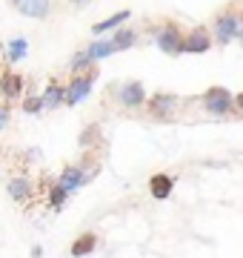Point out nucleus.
<instances>
[{
    "instance_id": "obj_14",
    "label": "nucleus",
    "mask_w": 243,
    "mask_h": 258,
    "mask_svg": "<svg viewBox=\"0 0 243 258\" xmlns=\"http://www.w3.org/2000/svg\"><path fill=\"white\" fill-rule=\"evenodd\" d=\"M43 103H46V109H57L60 103H66V89L57 81H52L43 92Z\"/></svg>"
},
{
    "instance_id": "obj_5",
    "label": "nucleus",
    "mask_w": 243,
    "mask_h": 258,
    "mask_svg": "<svg viewBox=\"0 0 243 258\" xmlns=\"http://www.w3.org/2000/svg\"><path fill=\"white\" fill-rule=\"evenodd\" d=\"M209 49H212V32L206 26L189 29L186 37H183V52H189V55H203Z\"/></svg>"
},
{
    "instance_id": "obj_11",
    "label": "nucleus",
    "mask_w": 243,
    "mask_h": 258,
    "mask_svg": "<svg viewBox=\"0 0 243 258\" xmlns=\"http://www.w3.org/2000/svg\"><path fill=\"white\" fill-rule=\"evenodd\" d=\"M172 189H175V178L166 175V172H155V175L149 178V192H152V198L166 201L169 195H172Z\"/></svg>"
},
{
    "instance_id": "obj_8",
    "label": "nucleus",
    "mask_w": 243,
    "mask_h": 258,
    "mask_svg": "<svg viewBox=\"0 0 243 258\" xmlns=\"http://www.w3.org/2000/svg\"><path fill=\"white\" fill-rule=\"evenodd\" d=\"M178 98L175 95H169V92H158L155 98H152L149 103H146V109H149V115L152 118H172L175 115V109H178Z\"/></svg>"
},
{
    "instance_id": "obj_17",
    "label": "nucleus",
    "mask_w": 243,
    "mask_h": 258,
    "mask_svg": "<svg viewBox=\"0 0 243 258\" xmlns=\"http://www.w3.org/2000/svg\"><path fill=\"white\" fill-rule=\"evenodd\" d=\"M26 52H29V40L26 37H15V40L9 43V49H6V60L15 63V60H20V57H26Z\"/></svg>"
},
{
    "instance_id": "obj_10",
    "label": "nucleus",
    "mask_w": 243,
    "mask_h": 258,
    "mask_svg": "<svg viewBox=\"0 0 243 258\" xmlns=\"http://www.w3.org/2000/svg\"><path fill=\"white\" fill-rule=\"evenodd\" d=\"M94 249H97V232H80L75 241H72V247H69V255L72 258H83V255H92Z\"/></svg>"
},
{
    "instance_id": "obj_13",
    "label": "nucleus",
    "mask_w": 243,
    "mask_h": 258,
    "mask_svg": "<svg viewBox=\"0 0 243 258\" xmlns=\"http://www.w3.org/2000/svg\"><path fill=\"white\" fill-rule=\"evenodd\" d=\"M9 195H12V201L29 204L32 201V184H29L26 178H12L9 181Z\"/></svg>"
},
{
    "instance_id": "obj_15",
    "label": "nucleus",
    "mask_w": 243,
    "mask_h": 258,
    "mask_svg": "<svg viewBox=\"0 0 243 258\" xmlns=\"http://www.w3.org/2000/svg\"><path fill=\"white\" fill-rule=\"evenodd\" d=\"M77 144H80V149H89V147H97L100 144V126L97 123H89V126L80 132V138H77Z\"/></svg>"
},
{
    "instance_id": "obj_22",
    "label": "nucleus",
    "mask_w": 243,
    "mask_h": 258,
    "mask_svg": "<svg viewBox=\"0 0 243 258\" xmlns=\"http://www.w3.org/2000/svg\"><path fill=\"white\" fill-rule=\"evenodd\" d=\"M43 255V247H32V258H40Z\"/></svg>"
},
{
    "instance_id": "obj_12",
    "label": "nucleus",
    "mask_w": 243,
    "mask_h": 258,
    "mask_svg": "<svg viewBox=\"0 0 243 258\" xmlns=\"http://www.w3.org/2000/svg\"><path fill=\"white\" fill-rule=\"evenodd\" d=\"M15 6L18 12H23L26 18H46L49 12H52V3L49 0H15Z\"/></svg>"
},
{
    "instance_id": "obj_23",
    "label": "nucleus",
    "mask_w": 243,
    "mask_h": 258,
    "mask_svg": "<svg viewBox=\"0 0 243 258\" xmlns=\"http://www.w3.org/2000/svg\"><path fill=\"white\" fill-rule=\"evenodd\" d=\"M234 106H237V109H240V112H243V92H240V95H237V98H234Z\"/></svg>"
},
{
    "instance_id": "obj_9",
    "label": "nucleus",
    "mask_w": 243,
    "mask_h": 258,
    "mask_svg": "<svg viewBox=\"0 0 243 258\" xmlns=\"http://www.w3.org/2000/svg\"><path fill=\"white\" fill-rule=\"evenodd\" d=\"M23 78H20L18 72H12V69H3V78H0V89H3V101H15V98H20L23 95Z\"/></svg>"
},
{
    "instance_id": "obj_20",
    "label": "nucleus",
    "mask_w": 243,
    "mask_h": 258,
    "mask_svg": "<svg viewBox=\"0 0 243 258\" xmlns=\"http://www.w3.org/2000/svg\"><path fill=\"white\" fill-rule=\"evenodd\" d=\"M112 43H114V49L120 52V49H129V46H135V43H138V35H135L132 29H120V32H117V35L112 37Z\"/></svg>"
},
{
    "instance_id": "obj_2",
    "label": "nucleus",
    "mask_w": 243,
    "mask_h": 258,
    "mask_svg": "<svg viewBox=\"0 0 243 258\" xmlns=\"http://www.w3.org/2000/svg\"><path fill=\"white\" fill-rule=\"evenodd\" d=\"M97 69L94 66H89V69H83L80 75H72V81H69V86H66V106H77V103L83 101L86 95H89V89H92V83L97 81Z\"/></svg>"
},
{
    "instance_id": "obj_3",
    "label": "nucleus",
    "mask_w": 243,
    "mask_h": 258,
    "mask_svg": "<svg viewBox=\"0 0 243 258\" xmlns=\"http://www.w3.org/2000/svg\"><path fill=\"white\" fill-rule=\"evenodd\" d=\"M183 32L175 20H163V26L158 29V49L166 55H180L183 52Z\"/></svg>"
},
{
    "instance_id": "obj_1",
    "label": "nucleus",
    "mask_w": 243,
    "mask_h": 258,
    "mask_svg": "<svg viewBox=\"0 0 243 258\" xmlns=\"http://www.w3.org/2000/svg\"><path fill=\"white\" fill-rule=\"evenodd\" d=\"M212 29H215V40L217 46H229L232 37L240 35L243 29V15L237 6H226L223 12H217L215 20H212Z\"/></svg>"
},
{
    "instance_id": "obj_6",
    "label": "nucleus",
    "mask_w": 243,
    "mask_h": 258,
    "mask_svg": "<svg viewBox=\"0 0 243 258\" xmlns=\"http://www.w3.org/2000/svg\"><path fill=\"white\" fill-rule=\"evenodd\" d=\"M117 101L126 106V109H141L143 103H146V92H143V83L141 81H129L123 83L120 89H117Z\"/></svg>"
},
{
    "instance_id": "obj_19",
    "label": "nucleus",
    "mask_w": 243,
    "mask_h": 258,
    "mask_svg": "<svg viewBox=\"0 0 243 258\" xmlns=\"http://www.w3.org/2000/svg\"><path fill=\"white\" fill-rule=\"evenodd\" d=\"M132 18V12H117V15H112V18H106V20H100V23H94V35H100V32H109V29H114L117 23H123V20H129Z\"/></svg>"
},
{
    "instance_id": "obj_24",
    "label": "nucleus",
    "mask_w": 243,
    "mask_h": 258,
    "mask_svg": "<svg viewBox=\"0 0 243 258\" xmlns=\"http://www.w3.org/2000/svg\"><path fill=\"white\" fill-rule=\"evenodd\" d=\"M69 3H83V0H69Z\"/></svg>"
},
{
    "instance_id": "obj_18",
    "label": "nucleus",
    "mask_w": 243,
    "mask_h": 258,
    "mask_svg": "<svg viewBox=\"0 0 243 258\" xmlns=\"http://www.w3.org/2000/svg\"><path fill=\"white\" fill-rule=\"evenodd\" d=\"M66 198H69V189L60 186L57 181H52V186H49V207H52V210H60L66 204Z\"/></svg>"
},
{
    "instance_id": "obj_7",
    "label": "nucleus",
    "mask_w": 243,
    "mask_h": 258,
    "mask_svg": "<svg viewBox=\"0 0 243 258\" xmlns=\"http://www.w3.org/2000/svg\"><path fill=\"white\" fill-rule=\"evenodd\" d=\"M94 175H97V172H89L86 166H66L63 172H60V178H57V184L66 186L69 192H75L77 186L89 184V181H92Z\"/></svg>"
},
{
    "instance_id": "obj_16",
    "label": "nucleus",
    "mask_w": 243,
    "mask_h": 258,
    "mask_svg": "<svg viewBox=\"0 0 243 258\" xmlns=\"http://www.w3.org/2000/svg\"><path fill=\"white\" fill-rule=\"evenodd\" d=\"M117 49H114V43L112 40H97V43H92V46L86 49V55L92 57V60H100V57H109V55H114Z\"/></svg>"
},
{
    "instance_id": "obj_4",
    "label": "nucleus",
    "mask_w": 243,
    "mask_h": 258,
    "mask_svg": "<svg viewBox=\"0 0 243 258\" xmlns=\"http://www.w3.org/2000/svg\"><path fill=\"white\" fill-rule=\"evenodd\" d=\"M203 106L206 112H212V115H229L232 109H237L234 106V98L229 95V89H223V86H212V89H206L203 95Z\"/></svg>"
},
{
    "instance_id": "obj_21",
    "label": "nucleus",
    "mask_w": 243,
    "mask_h": 258,
    "mask_svg": "<svg viewBox=\"0 0 243 258\" xmlns=\"http://www.w3.org/2000/svg\"><path fill=\"white\" fill-rule=\"evenodd\" d=\"M46 109V103H43V95H32V98H23V112L26 115H38V112Z\"/></svg>"
},
{
    "instance_id": "obj_25",
    "label": "nucleus",
    "mask_w": 243,
    "mask_h": 258,
    "mask_svg": "<svg viewBox=\"0 0 243 258\" xmlns=\"http://www.w3.org/2000/svg\"><path fill=\"white\" fill-rule=\"evenodd\" d=\"M240 40H243V29H240Z\"/></svg>"
}]
</instances>
